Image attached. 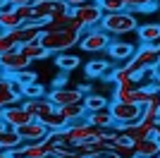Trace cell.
Returning a JSON list of instances; mask_svg holds the SVG:
<instances>
[{
    "label": "cell",
    "mask_w": 160,
    "mask_h": 158,
    "mask_svg": "<svg viewBox=\"0 0 160 158\" xmlns=\"http://www.w3.org/2000/svg\"><path fill=\"white\" fill-rule=\"evenodd\" d=\"M19 50L24 53V55H27L29 60H46V58H50V55H53V53L50 50H46V48H43V43H41V39H36V41H29V43H22L19 46Z\"/></svg>",
    "instance_id": "44dd1931"
},
{
    "label": "cell",
    "mask_w": 160,
    "mask_h": 158,
    "mask_svg": "<svg viewBox=\"0 0 160 158\" xmlns=\"http://www.w3.org/2000/svg\"><path fill=\"white\" fill-rule=\"evenodd\" d=\"M31 10H33V17H41V19H46V22H50L53 17H58V14L72 12V7L65 5L62 0H33Z\"/></svg>",
    "instance_id": "8992f818"
},
{
    "label": "cell",
    "mask_w": 160,
    "mask_h": 158,
    "mask_svg": "<svg viewBox=\"0 0 160 158\" xmlns=\"http://www.w3.org/2000/svg\"><path fill=\"white\" fill-rule=\"evenodd\" d=\"M0 120L5 122V127H12V129H17V127L27 125V122H31L33 115H31V113H29L22 103H12V105L0 108Z\"/></svg>",
    "instance_id": "52a82bcc"
},
{
    "label": "cell",
    "mask_w": 160,
    "mask_h": 158,
    "mask_svg": "<svg viewBox=\"0 0 160 158\" xmlns=\"http://www.w3.org/2000/svg\"><path fill=\"white\" fill-rule=\"evenodd\" d=\"M134 151L136 158H151V156H160V141L155 137H146L134 141Z\"/></svg>",
    "instance_id": "2e32d148"
},
{
    "label": "cell",
    "mask_w": 160,
    "mask_h": 158,
    "mask_svg": "<svg viewBox=\"0 0 160 158\" xmlns=\"http://www.w3.org/2000/svg\"><path fill=\"white\" fill-rule=\"evenodd\" d=\"M81 65L79 55H72V53H58L55 55V67L60 70V72H72L77 67Z\"/></svg>",
    "instance_id": "cb8c5ba5"
},
{
    "label": "cell",
    "mask_w": 160,
    "mask_h": 158,
    "mask_svg": "<svg viewBox=\"0 0 160 158\" xmlns=\"http://www.w3.org/2000/svg\"><path fill=\"white\" fill-rule=\"evenodd\" d=\"M108 108L112 113L115 129H120V132H124V127H129V125H136V122L143 118V105L124 103V101H112Z\"/></svg>",
    "instance_id": "3957f363"
},
{
    "label": "cell",
    "mask_w": 160,
    "mask_h": 158,
    "mask_svg": "<svg viewBox=\"0 0 160 158\" xmlns=\"http://www.w3.org/2000/svg\"><path fill=\"white\" fill-rule=\"evenodd\" d=\"M38 96H46V89L38 82H31V84L22 86V98H38Z\"/></svg>",
    "instance_id": "f546056e"
},
{
    "label": "cell",
    "mask_w": 160,
    "mask_h": 158,
    "mask_svg": "<svg viewBox=\"0 0 160 158\" xmlns=\"http://www.w3.org/2000/svg\"><path fill=\"white\" fill-rule=\"evenodd\" d=\"M24 24V19H22V14L17 12V7L7 5L0 10V29L2 31H10V29H17V26Z\"/></svg>",
    "instance_id": "d6986e66"
},
{
    "label": "cell",
    "mask_w": 160,
    "mask_h": 158,
    "mask_svg": "<svg viewBox=\"0 0 160 158\" xmlns=\"http://www.w3.org/2000/svg\"><path fill=\"white\" fill-rule=\"evenodd\" d=\"M2 129H5V122H2V120H0V132H2Z\"/></svg>",
    "instance_id": "60d3db41"
},
{
    "label": "cell",
    "mask_w": 160,
    "mask_h": 158,
    "mask_svg": "<svg viewBox=\"0 0 160 158\" xmlns=\"http://www.w3.org/2000/svg\"><path fill=\"white\" fill-rule=\"evenodd\" d=\"M108 151L112 153L115 158H136V151H134V141L127 137V134H124V132H120L117 141L108 144Z\"/></svg>",
    "instance_id": "7c38bea8"
},
{
    "label": "cell",
    "mask_w": 160,
    "mask_h": 158,
    "mask_svg": "<svg viewBox=\"0 0 160 158\" xmlns=\"http://www.w3.org/2000/svg\"><path fill=\"white\" fill-rule=\"evenodd\" d=\"M134 50H136V46L129 43V41H110V46H108L105 53L115 60V62H127V60L134 55Z\"/></svg>",
    "instance_id": "5bb4252c"
},
{
    "label": "cell",
    "mask_w": 160,
    "mask_h": 158,
    "mask_svg": "<svg viewBox=\"0 0 160 158\" xmlns=\"http://www.w3.org/2000/svg\"><path fill=\"white\" fill-rule=\"evenodd\" d=\"M98 7L103 10V14H110V12H122V10H127L124 5V0H96Z\"/></svg>",
    "instance_id": "f1b7e54d"
},
{
    "label": "cell",
    "mask_w": 160,
    "mask_h": 158,
    "mask_svg": "<svg viewBox=\"0 0 160 158\" xmlns=\"http://www.w3.org/2000/svg\"><path fill=\"white\" fill-rule=\"evenodd\" d=\"M110 41H112V36L108 31H103L100 26H91V29H86V31L81 34L79 48L86 50V53H103V50H108Z\"/></svg>",
    "instance_id": "277c9868"
},
{
    "label": "cell",
    "mask_w": 160,
    "mask_h": 158,
    "mask_svg": "<svg viewBox=\"0 0 160 158\" xmlns=\"http://www.w3.org/2000/svg\"><path fill=\"white\" fill-rule=\"evenodd\" d=\"M22 105L33 115V120H41L50 110H55V103L48 96H38V98H22Z\"/></svg>",
    "instance_id": "8fae6325"
},
{
    "label": "cell",
    "mask_w": 160,
    "mask_h": 158,
    "mask_svg": "<svg viewBox=\"0 0 160 158\" xmlns=\"http://www.w3.org/2000/svg\"><path fill=\"white\" fill-rule=\"evenodd\" d=\"M12 103H22V93L14 91V89H12V82L0 74V108L12 105Z\"/></svg>",
    "instance_id": "ac0fdd59"
},
{
    "label": "cell",
    "mask_w": 160,
    "mask_h": 158,
    "mask_svg": "<svg viewBox=\"0 0 160 158\" xmlns=\"http://www.w3.org/2000/svg\"><path fill=\"white\" fill-rule=\"evenodd\" d=\"M58 110L65 115L69 122H74V120H84L86 118V105H84V101H79V103H69V105H62V108H58Z\"/></svg>",
    "instance_id": "484cf974"
},
{
    "label": "cell",
    "mask_w": 160,
    "mask_h": 158,
    "mask_svg": "<svg viewBox=\"0 0 160 158\" xmlns=\"http://www.w3.org/2000/svg\"><path fill=\"white\" fill-rule=\"evenodd\" d=\"M100 127H93L86 120H74L65 127V139L69 144H79V141H86V139H100Z\"/></svg>",
    "instance_id": "5b68a950"
},
{
    "label": "cell",
    "mask_w": 160,
    "mask_h": 158,
    "mask_svg": "<svg viewBox=\"0 0 160 158\" xmlns=\"http://www.w3.org/2000/svg\"><path fill=\"white\" fill-rule=\"evenodd\" d=\"M108 72H110V62L108 60H91V62H86V77L88 79L105 77Z\"/></svg>",
    "instance_id": "4316f807"
},
{
    "label": "cell",
    "mask_w": 160,
    "mask_h": 158,
    "mask_svg": "<svg viewBox=\"0 0 160 158\" xmlns=\"http://www.w3.org/2000/svg\"><path fill=\"white\" fill-rule=\"evenodd\" d=\"M41 122H43L48 129H65V127L69 125V120H67L65 115L58 110V108H55V110H50L48 115H43V118H41Z\"/></svg>",
    "instance_id": "d4e9b609"
},
{
    "label": "cell",
    "mask_w": 160,
    "mask_h": 158,
    "mask_svg": "<svg viewBox=\"0 0 160 158\" xmlns=\"http://www.w3.org/2000/svg\"><path fill=\"white\" fill-rule=\"evenodd\" d=\"M79 39L81 31H74V29H43V34H41V43L50 53H65L69 48L79 46Z\"/></svg>",
    "instance_id": "6da1fadb"
},
{
    "label": "cell",
    "mask_w": 160,
    "mask_h": 158,
    "mask_svg": "<svg viewBox=\"0 0 160 158\" xmlns=\"http://www.w3.org/2000/svg\"><path fill=\"white\" fill-rule=\"evenodd\" d=\"M33 0H7V5H12V7H17V5H31Z\"/></svg>",
    "instance_id": "d590c367"
},
{
    "label": "cell",
    "mask_w": 160,
    "mask_h": 158,
    "mask_svg": "<svg viewBox=\"0 0 160 158\" xmlns=\"http://www.w3.org/2000/svg\"><path fill=\"white\" fill-rule=\"evenodd\" d=\"M84 120H86V122H91L93 127H100V129H108V127L115 125L110 108H103V110H88Z\"/></svg>",
    "instance_id": "ffe728a7"
},
{
    "label": "cell",
    "mask_w": 160,
    "mask_h": 158,
    "mask_svg": "<svg viewBox=\"0 0 160 158\" xmlns=\"http://www.w3.org/2000/svg\"><path fill=\"white\" fill-rule=\"evenodd\" d=\"M31 65V60L19 50V48H12V50H5L0 53V72H19V70H27Z\"/></svg>",
    "instance_id": "ba28073f"
},
{
    "label": "cell",
    "mask_w": 160,
    "mask_h": 158,
    "mask_svg": "<svg viewBox=\"0 0 160 158\" xmlns=\"http://www.w3.org/2000/svg\"><path fill=\"white\" fill-rule=\"evenodd\" d=\"M0 31H2V29H0Z\"/></svg>",
    "instance_id": "7bdbcfd3"
},
{
    "label": "cell",
    "mask_w": 160,
    "mask_h": 158,
    "mask_svg": "<svg viewBox=\"0 0 160 158\" xmlns=\"http://www.w3.org/2000/svg\"><path fill=\"white\" fill-rule=\"evenodd\" d=\"M24 144V139L19 137V132L12 129V127H5L0 132V149L2 151H10V149H17V146Z\"/></svg>",
    "instance_id": "603a6c76"
},
{
    "label": "cell",
    "mask_w": 160,
    "mask_h": 158,
    "mask_svg": "<svg viewBox=\"0 0 160 158\" xmlns=\"http://www.w3.org/2000/svg\"><path fill=\"white\" fill-rule=\"evenodd\" d=\"M153 129H155V120H143V118H141L136 125L124 127V134H127L132 141H139V139L153 137Z\"/></svg>",
    "instance_id": "9a60e30c"
},
{
    "label": "cell",
    "mask_w": 160,
    "mask_h": 158,
    "mask_svg": "<svg viewBox=\"0 0 160 158\" xmlns=\"http://www.w3.org/2000/svg\"><path fill=\"white\" fill-rule=\"evenodd\" d=\"M62 3H65V5H69L74 10V7H79V5H84V3H88V0H62Z\"/></svg>",
    "instance_id": "e575fe53"
},
{
    "label": "cell",
    "mask_w": 160,
    "mask_h": 158,
    "mask_svg": "<svg viewBox=\"0 0 160 158\" xmlns=\"http://www.w3.org/2000/svg\"><path fill=\"white\" fill-rule=\"evenodd\" d=\"M151 3H160V0H127V10H136L139 5H151Z\"/></svg>",
    "instance_id": "d6a6232c"
},
{
    "label": "cell",
    "mask_w": 160,
    "mask_h": 158,
    "mask_svg": "<svg viewBox=\"0 0 160 158\" xmlns=\"http://www.w3.org/2000/svg\"><path fill=\"white\" fill-rule=\"evenodd\" d=\"M88 158H115L110 151H100V153H93V156H88Z\"/></svg>",
    "instance_id": "8d00e7d4"
},
{
    "label": "cell",
    "mask_w": 160,
    "mask_h": 158,
    "mask_svg": "<svg viewBox=\"0 0 160 158\" xmlns=\"http://www.w3.org/2000/svg\"><path fill=\"white\" fill-rule=\"evenodd\" d=\"M17 12L22 14V19L24 22H29L33 17V10H31V5H17Z\"/></svg>",
    "instance_id": "1f68e13d"
},
{
    "label": "cell",
    "mask_w": 160,
    "mask_h": 158,
    "mask_svg": "<svg viewBox=\"0 0 160 158\" xmlns=\"http://www.w3.org/2000/svg\"><path fill=\"white\" fill-rule=\"evenodd\" d=\"M72 14H74V17H77V19H79L84 26H86V29L98 26L100 19H103V10L98 7V3H96V0H88V3H84V5L74 7Z\"/></svg>",
    "instance_id": "9c48e42d"
},
{
    "label": "cell",
    "mask_w": 160,
    "mask_h": 158,
    "mask_svg": "<svg viewBox=\"0 0 160 158\" xmlns=\"http://www.w3.org/2000/svg\"><path fill=\"white\" fill-rule=\"evenodd\" d=\"M12 48H19V43L14 39V31L12 29H10V31H0V53L12 50Z\"/></svg>",
    "instance_id": "4dcf8cb0"
},
{
    "label": "cell",
    "mask_w": 160,
    "mask_h": 158,
    "mask_svg": "<svg viewBox=\"0 0 160 158\" xmlns=\"http://www.w3.org/2000/svg\"><path fill=\"white\" fill-rule=\"evenodd\" d=\"M153 137H155V139L160 141V122H158V120H155V129H153Z\"/></svg>",
    "instance_id": "74e56055"
},
{
    "label": "cell",
    "mask_w": 160,
    "mask_h": 158,
    "mask_svg": "<svg viewBox=\"0 0 160 158\" xmlns=\"http://www.w3.org/2000/svg\"><path fill=\"white\" fill-rule=\"evenodd\" d=\"M151 158H158V156H151Z\"/></svg>",
    "instance_id": "b9f144b4"
},
{
    "label": "cell",
    "mask_w": 160,
    "mask_h": 158,
    "mask_svg": "<svg viewBox=\"0 0 160 158\" xmlns=\"http://www.w3.org/2000/svg\"><path fill=\"white\" fill-rule=\"evenodd\" d=\"M17 132H19V137L24 139V141H41V139H46L48 127L43 125L41 120H31V122H27V125L17 127Z\"/></svg>",
    "instance_id": "4fadbf2b"
},
{
    "label": "cell",
    "mask_w": 160,
    "mask_h": 158,
    "mask_svg": "<svg viewBox=\"0 0 160 158\" xmlns=\"http://www.w3.org/2000/svg\"><path fill=\"white\" fill-rule=\"evenodd\" d=\"M84 105H86V110H103L110 105V101L100 93H84Z\"/></svg>",
    "instance_id": "83f0119b"
},
{
    "label": "cell",
    "mask_w": 160,
    "mask_h": 158,
    "mask_svg": "<svg viewBox=\"0 0 160 158\" xmlns=\"http://www.w3.org/2000/svg\"><path fill=\"white\" fill-rule=\"evenodd\" d=\"M67 84V72H62L58 79H53V89H60V86H65Z\"/></svg>",
    "instance_id": "836d02e7"
},
{
    "label": "cell",
    "mask_w": 160,
    "mask_h": 158,
    "mask_svg": "<svg viewBox=\"0 0 160 158\" xmlns=\"http://www.w3.org/2000/svg\"><path fill=\"white\" fill-rule=\"evenodd\" d=\"M0 158H10V153H7V151H2V149H0Z\"/></svg>",
    "instance_id": "f35d334b"
},
{
    "label": "cell",
    "mask_w": 160,
    "mask_h": 158,
    "mask_svg": "<svg viewBox=\"0 0 160 158\" xmlns=\"http://www.w3.org/2000/svg\"><path fill=\"white\" fill-rule=\"evenodd\" d=\"M2 7H7V0H0V10H2Z\"/></svg>",
    "instance_id": "ab89813d"
},
{
    "label": "cell",
    "mask_w": 160,
    "mask_h": 158,
    "mask_svg": "<svg viewBox=\"0 0 160 158\" xmlns=\"http://www.w3.org/2000/svg\"><path fill=\"white\" fill-rule=\"evenodd\" d=\"M158 158H160V156H158Z\"/></svg>",
    "instance_id": "ee69618b"
},
{
    "label": "cell",
    "mask_w": 160,
    "mask_h": 158,
    "mask_svg": "<svg viewBox=\"0 0 160 158\" xmlns=\"http://www.w3.org/2000/svg\"><path fill=\"white\" fill-rule=\"evenodd\" d=\"M46 96L55 103V108H62V105H69V103H79V101H84V91H81L79 86H74V89H69V86L50 89Z\"/></svg>",
    "instance_id": "30bf717a"
},
{
    "label": "cell",
    "mask_w": 160,
    "mask_h": 158,
    "mask_svg": "<svg viewBox=\"0 0 160 158\" xmlns=\"http://www.w3.org/2000/svg\"><path fill=\"white\" fill-rule=\"evenodd\" d=\"M14 31V39H17V43H29V41H36L41 39V34H43V29L41 26H36L33 22H24L22 26H17V29H12Z\"/></svg>",
    "instance_id": "e0dca14e"
},
{
    "label": "cell",
    "mask_w": 160,
    "mask_h": 158,
    "mask_svg": "<svg viewBox=\"0 0 160 158\" xmlns=\"http://www.w3.org/2000/svg\"><path fill=\"white\" fill-rule=\"evenodd\" d=\"M141 43H155L160 41V22H151V24H139L136 29Z\"/></svg>",
    "instance_id": "7402d4cb"
},
{
    "label": "cell",
    "mask_w": 160,
    "mask_h": 158,
    "mask_svg": "<svg viewBox=\"0 0 160 158\" xmlns=\"http://www.w3.org/2000/svg\"><path fill=\"white\" fill-rule=\"evenodd\" d=\"M98 26L110 36H124V34H132L139 29V19H136V14H132V10H122V12L103 14Z\"/></svg>",
    "instance_id": "7a4b0ae2"
}]
</instances>
